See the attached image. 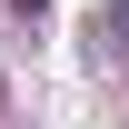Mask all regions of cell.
<instances>
[{"label": "cell", "mask_w": 129, "mask_h": 129, "mask_svg": "<svg viewBox=\"0 0 129 129\" xmlns=\"http://www.w3.org/2000/svg\"><path fill=\"white\" fill-rule=\"evenodd\" d=\"M89 50H99V70L129 60V0H99V10H89Z\"/></svg>", "instance_id": "1"}, {"label": "cell", "mask_w": 129, "mask_h": 129, "mask_svg": "<svg viewBox=\"0 0 129 129\" xmlns=\"http://www.w3.org/2000/svg\"><path fill=\"white\" fill-rule=\"evenodd\" d=\"M10 20H20V30H40V20H50V0H10Z\"/></svg>", "instance_id": "2"}]
</instances>
